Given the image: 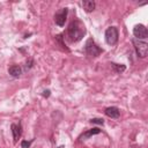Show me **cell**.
Instances as JSON below:
<instances>
[{
    "label": "cell",
    "instance_id": "cell-1",
    "mask_svg": "<svg viewBox=\"0 0 148 148\" xmlns=\"http://www.w3.org/2000/svg\"><path fill=\"white\" fill-rule=\"evenodd\" d=\"M86 35V27L80 20H73L67 28V39L71 43H76Z\"/></svg>",
    "mask_w": 148,
    "mask_h": 148
},
{
    "label": "cell",
    "instance_id": "cell-2",
    "mask_svg": "<svg viewBox=\"0 0 148 148\" xmlns=\"http://www.w3.org/2000/svg\"><path fill=\"white\" fill-rule=\"evenodd\" d=\"M84 52L87 56L95 58V57H98L101 53H103V49H101L92 38H89L84 44Z\"/></svg>",
    "mask_w": 148,
    "mask_h": 148
},
{
    "label": "cell",
    "instance_id": "cell-3",
    "mask_svg": "<svg viewBox=\"0 0 148 148\" xmlns=\"http://www.w3.org/2000/svg\"><path fill=\"white\" fill-rule=\"evenodd\" d=\"M132 43L134 45L136 56L139 58H146L147 57V53H148V44H147V42L146 40H140V39L133 38L132 39Z\"/></svg>",
    "mask_w": 148,
    "mask_h": 148
},
{
    "label": "cell",
    "instance_id": "cell-4",
    "mask_svg": "<svg viewBox=\"0 0 148 148\" xmlns=\"http://www.w3.org/2000/svg\"><path fill=\"white\" fill-rule=\"evenodd\" d=\"M104 36H105V42L109 45H116L117 42H118V37H119L118 29L116 27H109L105 30Z\"/></svg>",
    "mask_w": 148,
    "mask_h": 148
},
{
    "label": "cell",
    "instance_id": "cell-5",
    "mask_svg": "<svg viewBox=\"0 0 148 148\" xmlns=\"http://www.w3.org/2000/svg\"><path fill=\"white\" fill-rule=\"evenodd\" d=\"M133 35L136 39L145 40L148 37V30L143 24H135L133 28Z\"/></svg>",
    "mask_w": 148,
    "mask_h": 148
},
{
    "label": "cell",
    "instance_id": "cell-6",
    "mask_svg": "<svg viewBox=\"0 0 148 148\" xmlns=\"http://www.w3.org/2000/svg\"><path fill=\"white\" fill-rule=\"evenodd\" d=\"M67 14H68V8H61L54 14V22L58 27L65 25V22L67 20Z\"/></svg>",
    "mask_w": 148,
    "mask_h": 148
},
{
    "label": "cell",
    "instance_id": "cell-7",
    "mask_svg": "<svg viewBox=\"0 0 148 148\" xmlns=\"http://www.w3.org/2000/svg\"><path fill=\"white\" fill-rule=\"evenodd\" d=\"M10 130H12V134H13V139H14V142L16 143L17 140L21 138L22 135V125H21V121H18V124H15L13 123L10 125Z\"/></svg>",
    "mask_w": 148,
    "mask_h": 148
},
{
    "label": "cell",
    "instance_id": "cell-8",
    "mask_svg": "<svg viewBox=\"0 0 148 148\" xmlns=\"http://www.w3.org/2000/svg\"><path fill=\"white\" fill-rule=\"evenodd\" d=\"M104 113L105 116H108L109 118H112V119H118L119 116H120V110L117 108V106H109L104 110Z\"/></svg>",
    "mask_w": 148,
    "mask_h": 148
},
{
    "label": "cell",
    "instance_id": "cell-9",
    "mask_svg": "<svg viewBox=\"0 0 148 148\" xmlns=\"http://www.w3.org/2000/svg\"><path fill=\"white\" fill-rule=\"evenodd\" d=\"M102 131L98 128V127H94V128H91V130H88V131H86L84 133H82L81 135H80V140H86V139H88V138H90V136H92V135H97V134H99Z\"/></svg>",
    "mask_w": 148,
    "mask_h": 148
},
{
    "label": "cell",
    "instance_id": "cell-10",
    "mask_svg": "<svg viewBox=\"0 0 148 148\" xmlns=\"http://www.w3.org/2000/svg\"><path fill=\"white\" fill-rule=\"evenodd\" d=\"M8 73L13 77H20L21 74H22V68L18 65H13L8 68Z\"/></svg>",
    "mask_w": 148,
    "mask_h": 148
},
{
    "label": "cell",
    "instance_id": "cell-11",
    "mask_svg": "<svg viewBox=\"0 0 148 148\" xmlns=\"http://www.w3.org/2000/svg\"><path fill=\"white\" fill-rule=\"evenodd\" d=\"M82 7L87 13H91L95 9L96 3H95V1H91V0H84V1H82Z\"/></svg>",
    "mask_w": 148,
    "mask_h": 148
},
{
    "label": "cell",
    "instance_id": "cell-12",
    "mask_svg": "<svg viewBox=\"0 0 148 148\" xmlns=\"http://www.w3.org/2000/svg\"><path fill=\"white\" fill-rule=\"evenodd\" d=\"M111 66H112V68L116 73H123L126 69L125 65H119V64H116V62H111Z\"/></svg>",
    "mask_w": 148,
    "mask_h": 148
},
{
    "label": "cell",
    "instance_id": "cell-13",
    "mask_svg": "<svg viewBox=\"0 0 148 148\" xmlns=\"http://www.w3.org/2000/svg\"><path fill=\"white\" fill-rule=\"evenodd\" d=\"M34 59L32 58H28V60L25 61V65H24V71L25 72H28V71H30L32 67H34Z\"/></svg>",
    "mask_w": 148,
    "mask_h": 148
},
{
    "label": "cell",
    "instance_id": "cell-14",
    "mask_svg": "<svg viewBox=\"0 0 148 148\" xmlns=\"http://www.w3.org/2000/svg\"><path fill=\"white\" fill-rule=\"evenodd\" d=\"M91 124H98V125H104V119L102 118H92L89 120Z\"/></svg>",
    "mask_w": 148,
    "mask_h": 148
},
{
    "label": "cell",
    "instance_id": "cell-15",
    "mask_svg": "<svg viewBox=\"0 0 148 148\" xmlns=\"http://www.w3.org/2000/svg\"><path fill=\"white\" fill-rule=\"evenodd\" d=\"M34 140H30V141H27V140H22L21 141V148H29L31 146Z\"/></svg>",
    "mask_w": 148,
    "mask_h": 148
},
{
    "label": "cell",
    "instance_id": "cell-16",
    "mask_svg": "<svg viewBox=\"0 0 148 148\" xmlns=\"http://www.w3.org/2000/svg\"><path fill=\"white\" fill-rule=\"evenodd\" d=\"M50 92H51V91H50L49 89H47V90H44V91H43V96H44V97H49V96H50Z\"/></svg>",
    "mask_w": 148,
    "mask_h": 148
},
{
    "label": "cell",
    "instance_id": "cell-17",
    "mask_svg": "<svg viewBox=\"0 0 148 148\" xmlns=\"http://www.w3.org/2000/svg\"><path fill=\"white\" fill-rule=\"evenodd\" d=\"M57 148H65V146H64V145H61V146H59V147H57Z\"/></svg>",
    "mask_w": 148,
    "mask_h": 148
}]
</instances>
